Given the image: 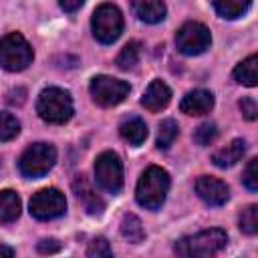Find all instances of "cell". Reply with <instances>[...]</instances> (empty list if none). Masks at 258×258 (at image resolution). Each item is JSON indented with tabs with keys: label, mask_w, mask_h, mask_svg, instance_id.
<instances>
[{
	"label": "cell",
	"mask_w": 258,
	"mask_h": 258,
	"mask_svg": "<svg viewBox=\"0 0 258 258\" xmlns=\"http://www.w3.org/2000/svg\"><path fill=\"white\" fill-rule=\"evenodd\" d=\"M91 97L97 105L101 107H115L119 103L125 101V97L129 95L131 87L127 81L109 77V75H97L91 79Z\"/></svg>",
	"instance_id": "52a82bcc"
},
{
	"label": "cell",
	"mask_w": 258,
	"mask_h": 258,
	"mask_svg": "<svg viewBox=\"0 0 258 258\" xmlns=\"http://www.w3.org/2000/svg\"><path fill=\"white\" fill-rule=\"evenodd\" d=\"M95 179L101 189L119 194L123 187V163L115 151H103L95 161Z\"/></svg>",
	"instance_id": "ba28073f"
},
{
	"label": "cell",
	"mask_w": 258,
	"mask_h": 258,
	"mask_svg": "<svg viewBox=\"0 0 258 258\" xmlns=\"http://www.w3.org/2000/svg\"><path fill=\"white\" fill-rule=\"evenodd\" d=\"M169 191V173L157 165L147 167L135 187V200L147 210H159Z\"/></svg>",
	"instance_id": "7a4b0ae2"
},
{
	"label": "cell",
	"mask_w": 258,
	"mask_h": 258,
	"mask_svg": "<svg viewBox=\"0 0 258 258\" xmlns=\"http://www.w3.org/2000/svg\"><path fill=\"white\" fill-rule=\"evenodd\" d=\"M91 28H93V36L103 42V44H111L115 42L121 32H123V14L115 4H101L91 18Z\"/></svg>",
	"instance_id": "8992f818"
},
{
	"label": "cell",
	"mask_w": 258,
	"mask_h": 258,
	"mask_svg": "<svg viewBox=\"0 0 258 258\" xmlns=\"http://www.w3.org/2000/svg\"><path fill=\"white\" fill-rule=\"evenodd\" d=\"M179 135V125L173 119H163L159 123V131H157V147L159 149H169L173 145V141Z\"/></svg>",
	"instance_id": "603a6c76"
},
{
	"label": "cell",
	"mask_w": 258,
	"mask_h": 258,
	"mask_svg": "<svg viewBox=\"0 0 258 258\" xmlns=\"http://www.w3.org/2000/svg\"><path fill=\"white\" fill-rule=\"evenodd\" d=\"M169 101H171V89L159 79L151 81L149 87L145 89L143 97H141V105L151 113H157V111L165 109L169 105Z\"/></svg>",
	"instance_id": "7c38bea8"
},
{
	"label": "cell",
	"mask_w": 258,
	"mask_h": 258,
	"mask_svg": "<svg viewBox=\"0 0 258 258\" xmlns=\"http://www.w3.org/2000/svg\"><path fill=\"white\" fill-rule=\"evenodd\" d=\"M0 256H6V258H10V256H14V250H12L10 246H4V244H0Z\"/></svg>",
	"instance_id": "1f68e13d"
},
{
	"label": "cell",
	"mask_w": 258,
	"mask_h": 258,
	"mask_svg": "<svg viewBox=\"0 0 258 258\" xmlns=\"http://www.w3.org/2000/svg\"><path fill=\"white\" fill-rule=\"evenodd\" d=\"M20 133V123L12 113H0V141H10Z\"/></svg>",
	"instance_id": "d4e9b609"
},
{
	"label": "cell",
	"mask_w": 258,
	"mask_h": 258,
	"mask_svg": "<svg viewBox=\"0 0 258 258\" xmlns=\"http://www.w3.org/2000/svg\"><path fill=\"white\" fill-rule=\"evenodd\" d=\"M58 4L64 12H77L85 4V0H58Z\"/></svg>",
	"instance_id": "4dcf8cb0"
},
{
	"label": "cell",
	"mask_w": 258,
	"mask_h": 258,
	"mask_svg": "<svg viewBox=\"0 0 258 258\" xmlns=\"http://www.w3.org/2000/svg\"><path fill=\"white\" fill-rule=\"evenodd\" d=\"M175 44L181 54L198 56V54L206 52L212 44L210 28L204 26L202 22H185L175 34Z\"/></svg>",
	"instance_id": "9c48e42d"
},
{
	"label": "cell",
	"mask_w": 258,
	"mask_h": 258,
	"mask_svg": "<svg viewBox=\"0 0 258 258\" xmlns=\"http://www.w3.org/2000/svg\"><path fill=\"white\" fill-rule=\"evenodd\" d=\"M22 210V202L16 191L2 189L0 191V224H12L18 220Z\"/></svg>",
	"instance_id": "e0dca14e"
},
{
	"label": "cell",
	"mask_w": 258,
	"mask_h": 258,
	"mask_svg": "<svg viewBox=\"0 0 258 258\" xmlns=\"http://www.w3.org/2000/svg\"><path fill=\"white\" fill-rule=\"evenodd\" d=\"M216 137H218V127H216V123H202V125L196 129V133H194V141H196L198 145H202V147L212 145V143L216 141Z\"/></svg>",
	"instance_id": "484cf974"
},
{
	"label": "cell",
	"mask_w": 258,
	"mask_h": 258,
	"mask_svg": "<svg viewBox=\"0 0 258 258\" xmlns=\"http://www.w3.org/2000/svg\"><path fill=\"white\" fill-rule=\"evenodd\" d=\"M36 248H38L40 254H52V252H58L60 250V242L54 240V238H46V240H40Z\"/></svg>",
	"instance_id": "f546056e"
},
{
	"label": "cell",
	"mask_w": 258,
	"mask_h": 258,
	"mask_svg": "<svg viewBox=\"0 0 258 258\" xmlns=\"http://www.w3.org/2000/svg\"><path fill=\"white\" fill-rule=\"evenodd\" d=\"M119 133H121V137H123L129 145L137 147V145H141V143L147 139V125H145L141 119L133 117V119H127V121H123V123L119 125Z\"/></svg>",
	"instance_id": "d6986e66"
},
{
	"label": "cell",
	"mask_w": 258,
	"mask_h": 258,
	"mask_svg": "<svg viewBox=\"0 0 258 258\" xmlns=\"http://www.w3.org/2000/svg\"><path fill=\"white\" fill-rule=\"evenodd\" d=\"M212 107H214V95L206 89L189 91L179 103V111L185 113V115H194V117L210 113Z\"/></svg>",
	"instance_id": "4fadbf2b"
},
{
	"label": "cell",
	"mask_w": 258,
	"mask_h": 258,
	"mask_svg": "<svg viewBox=\"0 0 258 258\" xmlns=\"http://www.w3.org/2000/svg\"><path fill=\"white\" fill-rule=\"evenodd\" d=\"M111 254H113L111 246H109V242L105 238H95L87 248V256L89 258H101V256H111Z\"/></svg>",
	"instance_id": "83f0119b"
},
{
	"label": "cell",
	"mask_w": 258,
	"mask_h": 258,
	"mask_svg": "<svg viewBox=\"0 0 258 258\" xmlns=\"http://www.w3.org/2000/svg\"><path fill=\"white\" fill-rule=\"evenodd\" d=\"M238 105H240L242 115H244L248 121H254V119L258 117V107H256V101H254L252 97H244Z\"/></svg>",
	"instance_id": "f1b7e54d"
},
{
	"label": "cell",
	"mask_w": 258,
	"mask_h": 258,
	"mask_svg": "<svg viewBox=\"0 0 258 258\" xmlns=\"http://www.w3.org/2000/svg\"><path fill=\"white\" fill-rule=\"evenodd\" d=\"M226 244H228V234L220 228H210V230H202L198 234L179 238L173 250L177 256H183V258H208L218 254L222 248H226Z\"/></svg>",
	"instance_id": "6da1fadb"
},
{
	"label": "cell",
	"mask_w": 258,
	"mask_h": 258,
	"mask_svg": "<svg viewBox=\"0 0 258 258\" xmlns=\"http://www.w3.org/2000/svg\"><path fill=\"white\" fill-rule=\"evenodd\" d=\"M234 79L244 87H256L258 85V54H250L234 69Z\"/></svg>",
	"instance_id": "ac0fdd59"
},
{
	"label": "cell",
	"mask_w": 258,
	"mask_h": 258,
	"mask_svg": "<svg viewBox=\"0 0 258 258\" xmlns=\"http://www.w3.org/2000/svg\"><path fill=\"white\" fill-rule=\"evenodd\" d=\"M252 0H214V8L216 12L226 18V20H234V18H240L242 14L248 12Z\"/></svg>",
	"instance_id": "ffe728a7"
},
{
	"label": "cell",
	"mask_w": 258,
	"mask_h": 258,
	"mask_svg": "<svg viewBox=\"0 0 258 258\" xmlns=\"http://www.w3.org/2000/svg\"><path fill=\"white\" fill-rule=\"evenodd\" d=\"M244 153H246V141H244V139H234V141H230L226 147L218 149V151L212 155V161H214V165L226 169V167L236 165V163L242 159Z\"/></svg>",
	"instance_id": "2e32d148"
},
{
	"label": "cell",
	"mask_w": 258,
	"mask_h": 258,
	"mask_svg": "<svg viewBox=\"0 0 258 258\" xmlns=\"http://www.w3.org/2000/svg\"><path fill=\"white\" fill-rule=\"evenodd\" d=\"M34 58L32 46L20 32H8L0 38V64L8 73L24 71Z\"/></svg>",
	"instance_id": "277c9868"
},
{
	"label": "cell",
	"mask_w": 258,
	"mask_h": 258,
	"mask_svg": "<svg viewBox=\"0 0 258 258\" xmlns=\"http://www.w3.org/2000/svg\"><path fill=\"white\" fill-rule=\"evenodd\" d=\"M196 194L208 206H224L230 200V187L212 175H200L196 179Z\"/></svg>",
	"instance_id": "8fae6325"
},
{
	"label": "cell",
	"mask_w": 258,
	"mask_h": 258,
	"mask_svg": "<svg viewBox=\"0 0 258 258\" xmlns=\"http://www.w3.org/2000/svg\"><path fill=\"white\" fill-rule=\"evenodd\" d=\"M28 208L36 220H54L67 212V198L56 187H44L30 198Z\"/></svg>",
	"instance_id": "30bf717a"
},
{
	"label": "cell",
	"mask_w": 258,
	"mask_h": 258,
	"mask_svg": "<svg viewBox=\"0 0 258 258\" xmlns=\"http://www.w3.org/2000/svg\"><path fill=\"white\" fill-rule=\"evenodd\" d=\"M56 161V149L50 143H32L18 161V169L24 177L36 179L46 175Z\"/></svg>",
	"instance_id": "5b68a950"
},
{
	"label": "cell",
	"mask_w": 258,
	"mask_h": 258,
	"mask_svg": "<svg viewBox=\"0 0 258 258\" xmlns=\"http://www.w3.org/2000/svg\"><path fill=\"white\" fill-rule=\"evenodd\" d=\"M139 54H141V44L137 40H131L121 48V52L117 54L115 62H117V67L121 71H129L139 62Z\"/></svg>",
	"instance_id": "7402d4cb"
},
{
	"label": "cell",
	"mask_w": 258,
	"mask_h": 258,
	"mask_svg": "<svg viewBox=\"0 0 258 258\" xmlns=\"http://www.w3.org/2000/svg\"><path fill=\"white\" fill-rule=\"evenodd\" d=\"M119 230H121V236H123L125 240H129V242H133V244H139V242H143V238H145L143 224H141V220H139L137 216H133V214H125V216H123Z\"/></svg>",
	"instance_id": "44dd1931"
},
{
	"label": "cell",
	"mask_w": 258,
	"mask_h": 258,
	"mask_svg": "<svg viewBox=\"0 0 258 258\" xmlns=\"http://www.w3.org/2000/svg\"><path fill=\"white\" fill-rule=\"evenodd\" d=\"M242 181L250 191L258 189V159H250L248 161V165L244 169V175H242Z\"/></svg>",
	"instance_id": "4316f807"
},
{
	"label": "cell",
	"mask_w": 258,
	"mask_h": 258,
	"mask_svg": "<svg viewBox=\"0 0 258 258\" xmlns=\"http://www.w3.org/2000/svg\"><path fill=\"white\" fill-rule=\"evenodd\" d=\"M240 230L248 236H254L258 232V206L250 204L240 214Z\"/></svg>",
	"instance_id": "cb8c5ba5"
},
{
	"label": "cell",
	"mask_w": 258,
	"mask_h": 258,
	"mask_svg": "<svg viewBox=\"0 0 258 258\" xmlns=\"http://www.w3.org/2000/svg\"><path fill=\"white\" fill-rule=\"evenodd\" d=\"M36 113L46 123H52V125L67 123L73 117V113H75L71 93L64 91V89H60V87H48V89H44L38 95Z\"/></svg>",
	"instance_id": "3957f363"
},
{
	"label": "cell",
	"mask_w": 258,
	"mask_h": 258,
	"mask_svg": "<svg viewBox=\"0 0 258 258\" xmlns=\"http://www.w3.org/2000/svg\"><path fill=\"white\" fill-rule=\"evenodd\" d=\"M131 6H133L135 16L147 24H157L167 14L163 0H131Z\"/></svg>",
	"instance_id": "9a60e30c"
},
{
	"label": "cell",
	"mask_w": 258,
	"mask_h": 258,
	"mask_svg": "<svg viewBox=\"0 0 258 258\" xmlns=\"http://www.w3.org/2000/svg\"><path fill=\"white\" fill-rule=\"evenodd\" d=\"M73 189H75L79 202L85 206V210H87L89 214H93V216L103 214V210H105V202L99 198V194L93 189V185L87 181L85 175H77V179L73 181Z\"/></svg>",
	"instance_id": "5bb4252c"
}]
</instances>
